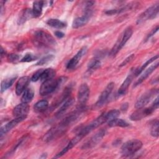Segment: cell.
Wrapping results in <instances>:
<instances>
[{
	"label": "cell",
	"instance_id": "cell-1",
	"mask_svg": "<svg viewBox=\"0 0 159 159\" xmlns=\"http://www.w3.org/2000/svg\"><path fill=\"white\" fill-rule=\"evenodd\" d=\"M32 42L39 48H52L56 45L55 39L50 34L43 30H37L33 35Z\"/></svg>",
	"mask_w": 159,
	"mask_h": 159
},
{
	"label": "cell",
	"instance_id": "cell-2",
	"mask_svg": "<svg viewBox=\"0 0 159 159\" xmlns=\"http://www.w3.org/2000/svg\"><path fill=\"white\" fill-rule=\"evenodd\" d=\"M68 78L61 76L57 79H50L42 82L39 89V93L41 96H47L52 93L63 83H65Z\"/></svg>",
	"mask_w": 159,
	"mask_h": 159
},
{
	"label": "cell",
	"instance_id": "cell-3",
	"mask_svg": "<svg viewBox=\"0 0 159 159\" xmlns=\"http://www.w3.org/2000/svg\"><path fill=\"white\" fill-rule=\"evenodd\" d=\"M132 28L131 27H127L118 37L116 43L114 45L113 47L111 48L109 52V56L115 57L132 37Z\"/></svg>",
	"mask_w": 159,
	"mask_h": 159
},
{
	"label": "cell",
	"instance_id": "cell-4",
	"mask_svg": "<svg viewBox=\"0 0 159 159\" xmlns=\"http://www.w3.org/2000/svg\"><path fill=\"white\" fill-rule=\"evenodd\" d=\"M142 142L137 139H132L129 140L121 147V154L124 157H129L135 154L142 147Z\"/></svg>",
	"mask_w": 159,
	"mask_h": 159
},
{
	"label": "cell",
	"instance_id": "cell-5",
	"mask_svg": "<svg viewBox=\"0 0 159 159\" xmlns=\"http://www.w3.org/2000/svg\"><path fill=\"white\" fill-rule=\"evenodd\" d=\"M68 127L67 125L61 121L59 124L53 126L43 136V140L45 142H48L61 136L65 133Z\"/></svg>",
	"mask_w": 159,
	"mask_h": 159
},
{
	"label": "cell",
	"instance_id": "cell-6",
	"mask_svg": "<svg viewBox=\"0 0 159 159\" xmlns=\"http://www.w3.org/2000/svg\"><path fill=\"white\" fill-rule=\"evenodd\" d=\"M159 4L157 3L143 11L137 19V24H141L147 20L155 18L158 14Z\"/></svg>",
	"mask_w": 159,
	"mask_h": 159
},
{
	"label": "cell",
	"instance_id": "cell-7",
	"mask_svg": "<svg viewBox=\"0 0 159 159\" xmlns=\"http://www.w3.org/2000/svg\"><path fill=\"white\" fill-rule=\"evenodd\" d=\"M158 89H152L142 94L135 102V107L136 109H140L144 107L156 94H158Z\"/></svg>",
	"mask_w": 159,
	"mask_h": 159
},
{
	"label": "cell",
	"instance_id": "cell-8",
	"mask_svg": "<svg viewBox=\"0 0 159 159\" xmlns=\"http://www.w3.org/2000/svg\"><path fill=\"white\" fill-rule=\"evenodd\" d=\"M89 88L86 83L82 84L78 89L77 99L78 107H85V105L89 97Z\"/></svg>",
	"mask_w": 159,
	"mask_h": 159
},
{
	"label": "cell",
	"instance_id": "cell-9",
	"mask_svg": "<svg viewBox=\"0 0 159 159\" xmlns=\"http://www.w3.org/2000/svg\"><path fill=\"white\" fill-rule=\"evenodd\" d=\"M106 130L104 129H101L98 132H96L93 136H92L86 142H85L81 148L83 149H90L95 147L99 142L101 141L102 138L105 136Z\"/></svg>",
	"mask_w": 159,
	"mask_h": 159
},
{
	"label": "cell",
	"instance_id": "cell-10",
	"mask_svg": "<svg viewBox=\"0 0 159 159\" xmlns=\"http://www.w3.org/2000/svg\"><path fill=\"white\" fill-rule=\"evenodd\" d=\"M114 83L113 82L109 83L106 86L105 89L102 91V92L100 94L97 102L95 104L96 107L100 108L106 103L114 89Z\"/></svg>",
	"mask_w": 159,
	"mask_h": 159
},
{
	"label": "cell",
	"instance_id": "cell-11",
	"mask_svg": "<svg viewBox=\"0 0 159 159\" xmlns=\"http://www.w3.org/2000/svg\"><path fill=\"white\" fill-rule=\"evenodd\" d=\"M93 14V11L91 9H84V14L80 17L75 18L72 23V27L73 29H78L85 25Z\"/></svg>",
	"mask_w": 159,
	"mask_h": 159
},
{
	"label": "cell",
	"instance_id": "cell-12",
	"mask_svg": "<svg viewBox=\"0 0 159 159\" xmlns=\"http://www.w3.org/2000/svg\"><path fill=\"white\" fill-rule=\"evenodd\" d=\"M156 109L151 106L148 107H142L137 109V111L134 112L130 116V119L132 120H139L142 119L151 115Z\"/></svg>",
	"mask_w": 159,
	"mask_h": 159
},
{
	"label": "cell",
	"instance_id": "cell-13",
	"mask_svg": "<svg viewBox=\"0 0 159 159\" xmlns=\"http://www.w3.org/2000/svg\"><path fill=\"white\" fill-rule=\"evenodd\" d=\"M87 50H88V48L86 46L83 47L77 52V53L68 61L66 65V68L68 70H71L75 69L78 65L80 60L82 58V57L85 55V54L87 52Z\"/></svg>",
	"mask_w": 159,
	"mask_h": 159
},
{
	"label": "cell",
	"instance_id": "cell-14",
	"mask_svg": "<svg viewBox=\"0 0 159 159\" xmlns=\"http://www.w3.org/2000/svg\"><path fill=\"white\" fill-rule=\"evenodd\" d=\"M84 137L82 134H81L80 133L78 132L76 135L68 142V143L67 144V145L63 148L59 153H58L53 158H57L59 157H61V156H63V155H65L67 152H68L70 150H71L73 147H75L80 141L81 140V139Z\"/></svg>",
	"mask_w": 159,
	"mask_h": 159
},
{
	"label": "cell",
	"instance_id": "cell-15",
	"mask_svg": "<svg viewBox=\"0 0 159 159\" xmlns=\"http://www.w3.org/2000/svg\"><path fill=\"white\" fill-rule=\"evenodd\" d=\"M27 117H15L14 119L11 120L7 124H6L2 126L0 129V135L1 138L7 134L8 132H9L12 129H13L14 127H16L18 124L20 123L23 120H24L26 119Z\"/></svg>",
	"mask_w": 159,
	"mask_h": 159
},
{
	"label": "cell",
	"instance_id": "cell-16",
	"mask_svg": "<svg viewBox=\"0 0 159 159\" xmlns=\"http://www.w3.org/2000/svg\"><path fill=\"white\" fill-rule=\"evenodd\" d=\"M29 112V106L27 104L22 102L15 106L12 110V114L15 117H27Z\"/></svg>",
	"mask_w": 159,
	"mask_h": 159
},
{
	"label": "cell",
	"instance_id": "cell-17",
	"mask_svg": "<svg viewBox=\"0 0 159 159\" xmlns=\"http://www.w3.org/2000/svg\"><path fill=\"white\" fill-rule=\"evenodd\" d=\"M134 70H131L130 73L128 75V76L126 77V78L124 80V81L122 83L117 92L118 96L120 97L121 96L124 95L126 93L130 84H131V82L132 81L133 78L134 77Z\"/></svg>",
	"mask_w": 159,
	"mask_h": 159
},
{
	"label": "cell",
	"instance_id": "cell-18",
	"mask_svg": "<svg viewBox=\"0 0 159 159\" xmlns=\"http://www.w3.org/2000/svg\"><path fill=\"white\" fill-rule=\"evenodd\" d=\"M30 80V78L27 76H22L18 80L16 85V93L17 96L20 95L27 89Z\"/></svg>",
	"mask_w": 159,
	"mask_h": 159
},
{
	"label": "cell",
	"instance_id": "cell-19",
	"mask_svg": "<svg viewBox=\"0 0 159 159\" xmlns=\"http://www.w3.org/2000/svg\"><path fill=\"white\" fill-rule=\"evenodd\" d=\"M158 64H159L158 61H157L155 63H154V65H152L149 68H148L141 75V76L139 78V79L135 81L134 86H137L139 85L140 84H141L143 81H145L157 69V68H158Z\"/></svg>",
	"mask_w": 159,
	"mask_h": 159
},
{
	"label": "cell",
	"instance_id": "cell-20",
	"mask_svg": "<svg viewBox=\"0 0 159 159\" xmlns=\"http://www.w3.org/2000/svg\"><path fill=\"white\" fill-rule=\"evenodd\" d=\"M33 17L34 16H33L32 10L30 8L24 9L20 12L19 15L18 19H17V24L19 25H22Z\"/></svg>",
	"mask_w": 159,
	"mask_h": 159
},
{
	"label": "cell",
	"instance_id": "cell-21",
	"mask_svg": "<svg viewBox=\"0 0 159 159\" xmlns=\"http://www.w3.org/2000/svg\"><path fill=\"white\" fill-rule=\"evenodd\" d=\"M73 102H74V99L73 98H68L65 101H64V103L58 110V111L55 114V116L57 117H60V116H63V114L73 105Z\"/></svg>",
	"mask_w": 159,
	"mask_h": 159
},
{
	"label": "cell",
	"instance_id": "cell-22",
	"mask_svg": "<svg viewBox=\"0 0 159 159\" xmlns=\"http://www.w3.org/2000/svg\"><path fill=\"white\" fill-rule=\"evenodd\" d=\"M44 3L45 2L42 1H37L33 2V7L32 10L34 17H38L41 16Z\"/></svg>",
	"mask_w": 159,
	"mask_h": 159
},
{
	"label": "cell",
	"instance_id": "cell-23",
	"mask_svg": "<svg viewBox=\"0 0 159 159\" xmlns=\"http://www.w3.org/2000/svg\"><path fill=\"white\" fill-rule=\"evenodd\" d=\"M48 107V102L45 99H42L37 101L34 105V110L36 112L40 113L45 112Z\"/></svg>",
	"mask_w": 159,
	"mask_h": 159
},
{
	"label": "cell",
	"instance_id": "cell-24",
	"mask_svg": "<svg viewBox=\"0 0 159 159\" xmlns=\"http://www.w3.org/2000/svg\"><path fill=\"white\" fill-rule=\"evenodd\" d=\"M56 74V71L53 68H47V69H43L40 80L42 82L50 80V79H52L55 77Z\"/></svg>",
	"mask_w": 159,
	"mask_h": 159
},
{
	"label": "cell",
	"instance_id": "cell-25",
	"mask_svg": "<svg viewBox=\"0 0 159 159\" xmlns=\"http://www.w3.org/2000/svg\"><path fill=\"white\" fill-rule=\"evenodd\" d=\"M34 90L31 88H28L24 91V93L21 98V101L22 102L28 104L32 101V100L34 98Z\"/></svg>",
	"mask_w": 159,
	"mask_h": 159
},
{
	"label": "cell",
	"instance_id": "cell-26",
	"mask_svg": "<svg viewBox=\"0 0 159 159\" xmlns=\"http://www.w3.org/2000/svg\"><path fill=\"white\" fill-rule=\"evenodd\" d=\"M158 58V55H157L153 57H152L151 58L148 59L145 63H143L140 68H136L134 69V77L139 76L150 63H152V62H153L155 60H157Z\"/></svg>",
	"mask_w": 159,
	"mask_h": 159
},
{
	"label": "cell",
	"instance_id": "cell-27",
	"mask_svg": "<svg viewBox=\"0 0 159 159\" xmlns=\"http://www.w3.org/2000/svg\"><path fill=\"white\" fill-rule=\"evenodd\" d=\"M47 24L55 29H61L66 26V24L57 19H50L46 22Z\"/></svg>",
	"mask_w": 159,
	"mask_h": 159
},
{
	"label": "cell",
	"instance_id": "cell-28",
	"mask_svg": "<svg viewBox=\"0 0 159 159\" xmlns=\"http://www.w3.org/2000/svg\"><path fill=\"white\" fill-rule=\"evenodd\" d=\"M17 76H12L2 80L1 84V93H3L12 86Z\"/></svg>",
	"mask_w": 159,
	"mask_h": 159
},
{
	"label": "cell",
	"instance_id": "cell-29",
	"mask_svg": "<svg viewBox=\"0 0 159 159\" xmlns=\"http://www.w3.org/2000/svg\"><path fill=\"white\" fill-rule=\"evenodd\" d=\"M108 125L109 127H126L129 125V124L126 122L125 120L122 119H118L115 118L114 119H112L109 120L108 122Z\"/></svg>",
	"mask_w": 159,
	"mask_h": 159
},
{
	"label": "cell",
	"instance_id": "cell-30",
	"mask_svg": "<svg viewBox=\"0 0 159 159\" xmlns=\"http://www.w3.org/2000/svg\"><path fill=\"white\" fill-rule=\"evenodd\" d=\"M101 64V61L98 58L92 59L88 64V70L89 71L95 70L100 67Z\"/></svg>",
	"mask_w": 159,
	"mask_h": 159
},
{
	"label": "cell",
	"instance_id": "cell-31",
	"mask_svg": "<svg viewBox=\"0 0 159 159\" xmlns=\"http://www.w3.org/2000/svg\"><path fill=\"white\" fill-rule=\"evenodd\" d=\"M120 115V111L117 109H112L107 112H105L106 118L107 120V122H108L109 120L114 119L115 118L118 117V116Z\"/></svg>",
	"mask_w": 159,
	"mask_h": 159
},
{
	"label": "cell",
	"instance_id": "cell-32",
	"mask_svg": "<svg viewBox=\"0 0 159 159\" xmlns=\"http://www.w3.org/2000/svg\"><path fill=\"white\" fill-rule=\"evenodd\" d=\"M55 57L52 54H49L47 55L45 57H43V58H42L41 59H40L36 63V65H46L47 63H48L49 62L52 61L53 59H54Z\"/></svg>",
	"mask_w": 159,
	"mask_h": 159
},
{
	"label": "cell",
	"instance_id": "cell-33",
	"mask_svg": "<svg viewBox=\"0 0 159 159\" xmlns=\"http://www.w3.org/2000/svg\"><path fill=\"white\" fill-rule=\"evenodd\" d=\"M158 125H159V123H158V120L157 119H156L152 123L150 134L154 137H158V134H158Z\"/></svg>",
	"mask_w": 159,
	"mask_h": 159
},
{
	"label": "cell",
	"instance_id": "cell-34",
	"mask_svg": "<svg viewBox=\"0 0 159 159\" xmlns=\"http://www.w3.org/2000/svg\"><path fill=\"white\" fill-rule=\"evenodd\" d=\"M37 57L32 53H26L25 56L20 60L21 62H30L37 59Z\"/></svg>",
	"mask_w": 159,
	"mask_h": 159
},
{
	"label": "cell",
	"instance_id": "cell-35",
	"mask_svg": "<svg viewBox=\"0 0 159 159\" xmlns=\"http://www.w3.org/2000/svg\"><path fill=\"white\" fill-rule=\"evenodd\" d=\"M7 58L9 62L11 63H16L20 58V57L17 54L15 53H11L7 55Z\"/></svg>",
	"mask_w": 159,
	"mask_h": 159
},
{
	"label": "cell",
	"instance_id": "cell-36",
	"mask_svg": "<svg viewBox=\"0 0 159 159\" xmlns=\"http://www.w3.org/2000/svg\"><path fill=\"white\" fill-rule=\"evenodd\" d=\"M43 70V69H40V70H37L36 72H35L34 73V75H32V76L31 77L30 80L32 81H34V82H35V81H37L38 80H40V76H41V75H42V73Z\"/></svg>",
	"mask_w": 159,
	"mask_h": 159
},
{
	"label": "cell",
	"instance_id": "cell-37",
	"mask_svg": "<svg viewBox=\"0 0 159 159\" xmlns=\"http://www.w3.org/2000/svg\"><path fill=\"white\" fill-rule=\"evenodd\" d=\"M135 57V54H131L130 55H129V57H127L119 65V66L122 67V66H124L125 65H126L127 64H128L129 62H130Z\"/></svg>",
	"mask_w": 159,
	"mask_h": 159
},
{
	"label": "cell",
	"instance_id": "cell-38",
	"mask_svg": "<svg viewBox=\"0 0 159 159\" xmlns=\"http://www.w3.org/2000/svg\"><path fill=\"white\" fill-rule=\"evenodd\" d=\"M158 26L157 25V27H156V28L155 29H153L152 30V32L147 35V39H146V40H148V39H150L152 36H153L157 31H158Z\"/></svg>",
	"mask_w": 159,
	"mask_h": 159
},
{
	"label": "cell",
	"instance_id": "cell-39",
	"mask_svg": "<svg viewBox=\"0 0 159 159\" xmlns=\"http://www.w3.org/2000/svg\"><path fill=\"white\" fill-rule=\"evenodd\" d=\"M54 34H55V35L56 37H57L58 38H60V39L63 38V37L65 36L64 33H63L62 32H61V31H60V30L55 31Z\"/></svg>",
	"mask_w": 159,
	"mask_h": 159
},
{
	"label": "cell",
	"instance_id": "cell-40",
	"mask_svg": "<svg viewBox=\"0 0 159 159\" xmlns=\"http://www.w3.org/2000/svg\"><path fill=\"white\" fill-rule=\"evenodd\" d=\"M158 105H159V103H158V97L157 96L155 99H154V101H153V104H152V106L153 107H154L156 109H158Z\"/></svg>",
	"mask_w": 159,
	"mask_h": 159
},
{
	"label": "cell",
	"instance_id": "cell-41",
	"mask_svg": "<svg viewBox=\"0 0 159 159\" xmlns=\"http://www.w3.org/2000/svg\"><path fill=\"white\" fill-rule=\"evenodd\" d=\"M127 108H128V103H127V102L123 104L121 106V110L123 111H126L127 109Z\"/></svg>",
	"mask_w": 159,
	"mask_h": 159
},
{
	"label": "cell",
	"instance_id": "cell-42",
	"mask_svg": "<svg viewBox=\"0 0 159 159\" xmlns=\"http://www.w3.org/2000/svg\"><path fill=\"white\" fill-rule=\"evenodd\" d=\"M6 53V52L5 50H4V48L2 47V48H1V58H2V57H3L4 55H5Z\"/></svg>",
	"mask_w": 159,
	"mask_h": 159
},
{
	"label": "cell",
	"instance_id": "cell-43",
	"mask_svg": "<svg viewBox=\"0 0 159 159\" xmlns=\"http://www.w3.org/2000/svg\"><path fill=\"white\" fill-rule=\"evenodd\" d=\"M40 158H47V154H45V155H44V153L42 154V155Z\"/></svg>",
	"mask_w": 159,
	"mask_h": 159
}]
</instances>
